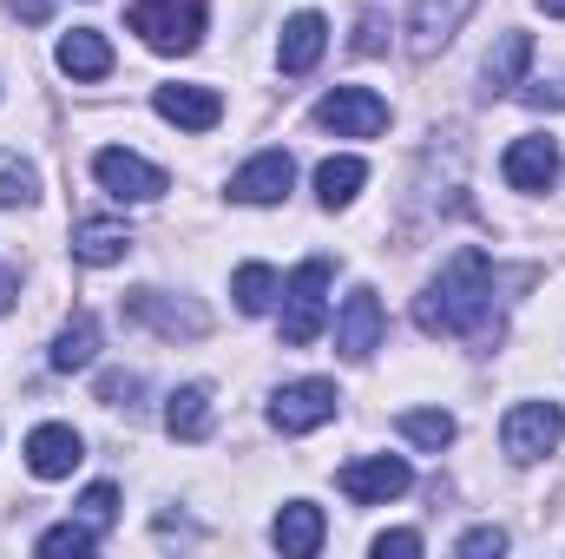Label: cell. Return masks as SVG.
I'll return each instance as SVG.
<instances>
[{"instance_id":"1","label":"cell","mask_w":565,"mask_h":559,"mask_svg":"<svg viewBox=\"0 0 565 559\" xmlns=\"http://www.w3.org/2000/svg\"><path fill=\"white\" fill-rule=\"evenodd\" d=\"M487 303H493V257L480 244H460L440 264V277L415 296V323L422 336H467L487 316Z\"/></svg>"},{"instance_id":"2","label":"cell","mask_w":565,"mask_h":559,"mask_svg":"<svg viewBox=\"0 0 565 559\" xmlns=\"http://www.w3.org/2000/svg\"><path fill=\"white\" fill-rule=\"evenodd\" d=\"M329 257L296 264V277L282 283V349H309L329 323Z\"/></svg>"},{"instance_id":"3","label":"cell","mask_w":565,"mask_h":559,"mask_svg":"<svg viewBox=\"0 0 565 559\" xmlns=\"http://www.w3.org/2000/svg\"><path fill=\"white\" fill-rule=\"evenodd\" d=\"M126 27L145 33L151 53H191L204 40V0H132Z\"/></svg>"},{"instance_id":"4","label":"cell","mask_w":565,"mask_h":559,"mask_svg":"<svg viewBox=\"0 0 565 559\" xmlns=\"http://www.w3.org/2000/svg\"><path fill=\"white\" fill-rule=\"evenodd\" d=\"M316 126L335 133V139H375L388 126V99L369 93V86H335L322 106H316Z\"/></svg>"},{"instance_id":"5","label":"cell","mask_w":565,"mask_h":559,"mask_svg":"<svg viewBox=\"0 0 565 559\" xmlns=\"http://www.w3.org/2000/svg\"><path fill=\"white\" fill-rule=\"evenodd\" d=\"M335 487H342L355 507H382V500L408 494V487H415V474H408V461H402V454H369V461H349V467L335 474Z\"/></svg>"},{"instance_id":"6","label":"cell","mask_w":565,"mask_h":559,"mask_svg":"<svg viewBox=\"0 0 565 559\" xmlns=\"http://www.w3.org/2000/svg\"><path fill=\"white\" fill-rule=\"evenodd\" d=\"M93 178H99L119 204H151V198H164V191H171V178H164L158 165H145L139 151H119V145L93 158Z\"/></svg>"},{"instance_id":"7","label":"cell","mask_w":565,"mask_h":559,"mask_svg":"<svg viewBox=\"0 0 565 559\" xmlns=\"http://www.w3.org/2000/svg\"><path fill=\"white\" fill-rule=\"evenodd\" d=\"M126 316L145 323V329H158L164 342H198V336L211 329V316H204L198 303H171L164 289H132V296H126Z\"/></svg>"},{"instance_id":"8","label":"cell","mask_w":565,"mask_h":559,"mask_svg":"<svg viewBox=\"0 0 565 559\" xmlns=\"http://www.w3.org/2000/svg\"><path fill=\"white\" fill-rule=\"evenodd\" d=\"M335 382H322V376H302V382H282L277 402H270V421H277L282 434H309V428H322V421L335 415Z\"/></svg>"},{"instance_id":"9","label":"cell","mask_w":565,"mask_h":559,"mask_svg":"<svg viewBox=\"0 0 565 559\" xmlns=\"http://www.w3.org/2000/svg\"><path fill=\"white\" fill-rule=\"evenodd\" d=\"M559 434H565V415L553 402H520V409L507 415V428H500V441H507L513 461H546V454L559 447Z\"/></svg>"},{"instance_id":"10","label":"cell","mask_w":565,"mask_h":559,"mask_svg":"<svg viewBox=\"0 0 565 559\" xmlns=\"http://www.w3.org/2000/svg\"><path fill=\"white\" fill-rule=\"evenodd\" d=\"M382 296L362 283V289H349V303H342V316H335V349L349 356V362H369L375 349H382Z\"/></svg>"},{"instance_id":"11","label":"cell","mask_w":565,"mask_h":559,"mask_svg":"<svg viewBox=\"0 0 565 559\" xmlns=\"http://www.w3.org/2000/svg\"><path fill=\"white\" fill-rule=\"evenodd\" d=\"M151 106H158V119L178 126V133H211V126L224 119V93H217V86H158Z\"/></svg>"},{"instance_id":"12","label":"cell","mask_w":565,"mask_h":559,"mask_svg":"<svg viewBox=\"0 0 565 559\" xmlns=\"http://www.w3.org/2000/svg\"><path fill=\"white\" fill-rule=\"evenodd\" d=\"M79 461H86V441H79L66 421H46V428L26 434V467H33L40 481H66Z\"/></svg>"},{"instance_id":"13","label":"cell","mask_w":565,"mask_h":559,"mask_svg":"<svg viewBox=\"0 0 565 559\" xmlns=\"http://www.w3.org/2000/svg\"><path fill=\"white\" fill-rule=\"evenodd\" d=\"M289 184H296L289 151H257V158L231 178V198H237V204H282V198H289Z\"/></svg>"},{"instance_id":"14","label":"cell","mask_w":565,"mask_h":559,"mask_svg":"<svg viewBox=\"0 0 565 559\" xmlns=\"http://www.w3.org/2000/svg\"><path fill=\"white\" fill-rule=\"evenodd\" d=\"M500 171H507V184L513 191H553V178H559V145L553 139H513L507 145V158H500Z\"/></svg>"},{"instance_id":"15","label":"cell","mask_w":565,"mask_h":559,"mask_svg":"<svg viewBox=\"0 0 565 559\" xmlns=\"http://www.w3.org/2000/svg\"><path fill=\"white\" fill-rule=\"evenodd\" d=\"M473 7H480V0H415V13H408V46H415L422 60L440 53V46L460 33V20H467Z\"/></svg>"},{"instance_id":"16","label":"cell","mask_w":565,"mask_h":559,"mask_svg":"<svg viewBox=\"0 0 565 559\" xmlns=\"http://www.w3.org/2000/svg\"><path fill=\"white\" fill-rule=\"evenodd\" d=\"M329 46V20L322 13H289L282 20V40H277V66L282 73H309Z\"/></svg>"},{"instance_id":"17","label":"cell","mask_w":565,"mask_h":559,"mask_svg":"<svg viewBox=\"0 0 565 559\" xmlns=\"http://www.w3.org/2000/svg\"><path fill=\"white\" fill-rule=\"evenodd\" d=\"M322 534H329V520H322V507L316 500H289L277 514V527H270V540H277L282 559H309L322 547Z\"/></svg>"},{"instance_id":"18","label":"cell","mask_w":565,"mask_h":559,"mask_svg":"<svg viewBox=\"0 0 565 559\" xmlns=\"http://www.w3.org/2000/svg\"><path fill=\"white\" fill-rule=\"evenodd\" d=\"M126 251H132V231H126L119 218H86V224H73V257H79V264L106 271V264H119Z\"/></svg>"},{"instance_id":"19","label":"cell","mask_w":565,"mask_h":559,"mask_svg":"<svg viewBox=\"0 0 565 559\" xmlns=\"http://www.w3.org/2000/svg\"><path fill=\"white\" fill-rule=\"evenodd\" d=\"M164 428H171V441H204L211 434V389L204 382L171 389L164 395Z\"/></svg>"},{"instance_id":"20","label":"cell","mask_w":565,"mask_h":559,"mask_svg":"<svg viewBox=\"0 0 565 559\" xmlns=\"http://www.w3.org/2000/svg\"><path fill=\"white\" fill-rule=\"evenodd\" d=\"M60 73H73V80H106V73H113V46H106V33L73 27V33L60 40Z\"/></svg>"},{"instance_id":"21","label":"cell","mask_w":565,"mask_h":559,"mask_svg":"<svg viewBox=\"0 0 565 559\" xmlns=\"http://www.w3.org/2000/svg\"><path fill=\"white\" fill-rule=\"evenodd\" d=\"M526 66H533V33H500V46L487 53V73H480V80H487V93L500 99V93H513V86H520V73H526Z\"/></svg>"},{"instance_id":"22","label":"cell","mask_w":565,"mask_h":559,"mask_svg":"<svg viewBox=\"0 0 565 559\" xmlns=\"http://www.w3.org/2000/svg\"><path fill=\"white\" fill-rule=\"evenodd\" d=\"M362 184H369V165H362V158H322V165H316V198H322L329 211L355 204Z\"/></svg>"},{"instance_id":"23","label":"cell","mask_w":565,"mask_h":559,"mask_svg":"<svg viewBox=\"0 0 565 559\" xmlns=\"http://www.w3.org/2000/svg\"><path fill=\"white\" fill-rule=\"evenodd\" d=\"M93 356H99V323L79 309V316L53 336V369H60V376H73V369H86Z\"/></svg>"},{"instance_id":"24","label":"cell","mask_w":565,"mask_h":559,"mask_svg":"<svg viewBox=\"0 0 565 559\" xmlns=\"http://www.w3.org/2000/svg\"><path fill=\"white\" fill-rule=\"evenodd\" d=\"M231 296H237V309H244V316H264V309L282 296V283H277L270 264H244V271L231 277Z\"/></svg>"},{"instance_id":"25","label":"cell","mask_w":565,"mask_h":559,"mask_svg":"<svg viewBox=\"0 0 565 559\" xmlns=\"http://www.w3.org/2000/svg\"><path fill=\"white\" fill-rule=\"evenodd\" d=\"M402 434H408L415 447H427V454H440V447L454 441V415H447V409H408V415H402Z\"/></svg>"},{"instance_id":"26","label":"cell","mask_w":565,"mask_h":559,"mask_svg":"<svg viewBox=\"0 0 565 559\" xmlns=\"http://www.w3.org/2000/svg\"><path fill=\"white\" fill-rule=\"evenodd\" d=\"M79 520H86L93 534H113V520H119V487H106V481L86 487V494H79Z\"/></svg>"},{"instance_id":"27","label":"cell","mask_w":565,"mask_h":559,"mask_svg":"<svg viewBox=\"0 0 565 559\" xmlns=\"http://www.w3.org/2000/svg\"><path fill=\"white\" fill-rule=\"evenodd\" d=\"M33 547H40V553H93V547H99V534H93L86 520H66V527H46Z\"/></svg>"},{"instance_id":"28","label":"cell","mask_w":565,"mask_h":559,"mask_svg":"<svg viewBox=\"0 0 565 559\" xmlns=\"http://www.w3.org/2000/svg\"><path fill=\"white\" fill-rule=\"evenodd\" d=\"M33 198H40V171L7 158V165H0V204H33Z\"/></svg>"},{"instance_id":"29","label":"cell","mask_w":565,"mask_h":559,"mask_svg":"<svg viewBox=\"0 0 565 559\" xmlns=\"http://www.w3.org/2000/svg\"><path fill=\"white\" fill-rule=\"evenodd\" d=\"M487 553H507V534H500V527H473V534H460V559H487Z\"/></svg>"},{"instance_id":"30","label":"cell","mask_w":565,"mask_h":559,"mask_svg":"<svg viewBox=\"0 0 565 559\" xmlns=\"http://www.w3.org/2000/svg\"><path fill=\"white\" fill-rule=\"evenodd\" d=\"M388 46V20L382 13H362V33H355V53H382Z\"/></svg>"},{"instance_id":"31","label":"cell","mask_w":565,"mask_h":559,"mask_svg":"<svg viewBox=\"0 0 565 559\" xmlns=\"http://www.w3.org/2000/svg\"><path fill=\"white\" fill-rule=\"evenodd\" d=\"M139 395V376H99V402L106 409H119V402H132Z\"/></svg>"},{"instance_id":"32","label":"cell","mask_w":565,"mask_h":559,"mask_svg":"<svg viewBox=\"0 0 565 559\" xmlns=\"http://www.w3.org/2000/svg\"><path fill=\"white\" fill-rule=\"evenodd\" d=\"M375 553H382V559H388V553L415 559V553H422V534H382V540H375Z\"/></svg>"},{"instance_id":"33","label":"cell","mask_w":565,"mask_h":559,"mask_svg":"<svg viewBox=\"0 0 565 559\" xmlns=\"http://www.w3.org/2000/svg\"><path fill=\"white\" fill-rule=\"evenodd\" d=\"M7 7H13L20 20H46V7H53V0H7Z\"/></svg>"},{"instance_id":"34","label":"cell","mask_w":565,"mask_h":559,"mask_svg":"<svg viewBox=\"0 0 565 559\" xmlns=\"http://www.w3.org/2000/svg\"><path fill=\"white\" fill-rule=\"evenodd\" d=\"M540 7H546V13H553V20H565V0H540Z\"/></svg>"}]
</instances>
